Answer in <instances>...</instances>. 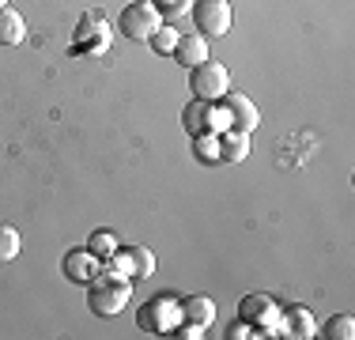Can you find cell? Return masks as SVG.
Masks as SVG:
<instances>
[{
  "label": "cell",
  "instance_id": "1",
  "mask_svg": "<svg viewBox=\"0 0 355 340\" xmlns=\"http://www.w3.org/2000/svg\"><path fill=\"white\" fill-rule=\"evenodd\" d=\"M129 303H132V280H121L117 272H110L103 265L98 276L87 284V306L98 318H117Z\"/></svg>",
  "mask_w": 355,
  "mask_h": 340
},
{
  "label": "cell",
  "instance_id": "2",
  "mask_svg": "<svg viewBox=\"0 0 355 340\" xmlns=\"http://www.w3.org/2000/svg\"><path fill=\"white\" fill-rule=\"evenodd\" d=\"M182 321V299H171V295H159V299L144 303L137 314V325L144 333H155V337H171Z\"/></svg>",
  "mask_w": 355,
  "mask_h": 340
},
{
  "label": "cell",
  "instance_id": "3",
  "mask_svg": "<svg viewBox=\"0 0 355 340\" xmlns=\"http://www.w3.org/2000/svg\"><path fill=\"white\" fill-rule=\"evenodd\" d=\"M159 27H163V15L151 0H132L129 8H121V19H117V31L132 42H148Z\"/></svg>",
  "mask_w": 355,
  "mask_h": 340
},
{
  "label": "cell",
  "instance_id": "4",
  "mask_svg": "<svg viewBox=\"0 0 355 340\" xmlns=\"http://www.w3.org/2000/svg\"><path fill=\"white\" fill-rule=\"evenodd\" d=\"M189 91H193V99L219 102L227 91H231V72H227L219 61H200L189 76Z\"/></svg>",
  "mask_w": 355,
  "mask_h": 340
},
{
  "label": "cell",
  "instance_id": "5",
  "mask_svg": "<svg viewBox=\"0 0 355 340\" xmlns=\"http://www.w3.org/2000/svg\"><path fill=\"white\" fill-rule=\"evenodd\" d=\"M110 272H117L121 280H144L155 272V253L148 246H117V253L110 261H103Z\"/></svg>",
  "mask_w": 355,
  "mask_h": 340
},
{
  "label": "cell",
  "instance_id": "6",
  "mask_svg": "<svg viewBox=\"0 0 355 340\" xmlns=\"http://www.w3.org/2000/svg\"><path fill=\"white\" fill-rule=\"evenodd\" d=\"M231 4L227 0H193V23H197V31L212 34V38H223L227 31H231Z\"/></svg>",
  "mask_w": 355,
  "mask_h": 340
},
{
  "label": "cell",
  "instance_id": "7",
  "mask_svg": "<svg viewBox=\"0 0 355 340\" xmlns=\"http://www.w3.org/2000/svg\"><path fill=\"white\" fill-rule=\"evenodd\" d=\"M110 23L103 19L98 12H87L76 27V53H106L110 46Z\"/></svg>",
  "mask_w": 355,
  "mask_h": 340
},
{
  "label": "cell",
  "instance_id": "8",
  "mask_svg": "<svg viewBox=\"0 0 355 340\" xmlns=\"http://www.w3.org/2000/svg\"><path fill=\"white\" fill-rule=\"evenodd\" d=\"M239 318L246 321V325H253V329H276L280 310H276L272 295H246V299L239 303Z\"/></svg>",
  "mask_w": 355,
  "mask_h": 340
},
{
  "label": "cell",
  "instance_id": "9",
  "mask_svg": "<svg viewBox=\"0 0 355 340\" xmlns=\"http://www.w3.org/2000/svg\"><path fill=\"white\" fill-rule=\"evenodd\" d=\"M98 269H103V261L95 257V253L87 250V246H80V250H69L61 257V272L72 280V284H91V280L98 276Z\"/></svg>",
  "mask_w": 355,
  "mask_h": 340
},
{
  "label": "cell",
  "instance_id": "10",
  "mask_svg": "<svg viewBox=\"0 0 355 340\" xmlns=\"http://www.w3.org/2000/svg\"><path fill=\"white\" fill-rule=\"evenodd\" d=\"M223 106H227V114H231V129L253 133V129L261 125V114H257V106H253V99H250V95L227 91V95H223Z\"/></svg>",
  "mask_w": 355,
  "mask_h": 340
},
{
  "label": "cell",
  "instance_id": "11",
  "mask_svg": "<svg viewBox=\"0 0 355 340\" xmlns=\"http://www.w3.org/2000/svg\"><path fill=\"white\" fill-rule=\"evenodd\" d=\"M276 329H280L284 337H295V340H310L318 337V321L310 310H302V306H291V310H284V318H276Z\"/></svg>",
  "mask_w": 355,
  "mask_h": 340
},
{
  "label": "cell",
  "instance_id": "12",
  "mask_svg": "<svg viewBox=\"0 0 355 340\" xmlns=\"http://www.w3.org/2000/svg\"><path fill=\"white\" fill-rule=\"evenodd\" d=\"M171 57H174V61L182 65V68H197L200 61H208V38H205L200 31H193V34H182Z\"/></svg>",
  "mask_w": 355,
  "mask_h": 340
},
{
  "label": "cell",
  "instance_id": "13",
  "mask_svg": "<svg viewBox=\"0 0 355 340\" xmlns=\"http://www.w3.org/2000/svg\"><path fill=\"white\" fill-rule=\"evenodd\" d=\"M212 106L216 102H205V99H193L182 106V129L189 136H200L208 133V121H212Z\"/></svg>",
  "mask_w": 355,
  "mask_h": 340
},
{
  "label": "cell",
  "instance_id": "14",
  "mask_svg": "<svg viewBox=\"0 0 355 340\" xmlns=\"http://www.w3.org/2000/svg\"><path fill=\"white\" fill-rule=\"evenodd\" d=\"M182 321H193V325L208 329L216 321V303L208 299V295H189V299H182Z\"/></svg>",
  "mask_w": 355,
  "mask_h": 340
},
{
  "label": "cell",
  "instance_id": "15",
  "mask_svg": "<svg viewBox=\"0 0 355 340\" xmlns=\"http://www.w3.org/2000/svg\"><path fill=\"white\" fill-rule=\"evenodd\" d=\"M250 155V133L227 129L219 136V163H242Z\"/></svg>",
  "mask_w": 355,
  "mask_h": 340
},
{
  "label": "cell",
  "instance_id": "16",
  "mask_svg": "<svg viewBox=\"0 0 355 340\" xmlns=\"http://www.w3.org/2000/svg\"><path fill=\"white\" fill-rule=\"evenodd\" d=\"M23 38H27V23H23V15L15 12L12 4L0 8V46H19Z\"/></svg>",
  "mask_w": 355,
  "mask_h": 340
},
{
  "label": "cell",
  "instance_id": "17",
  "mask_svg": "<svg viewBox=\"0 0 355 340\" xmlns=\"http://www.w3.org/2000/svg\"><path fill=\"white\" fill-rule=\"evenodd\" d=\"M117 246H121V238L114 231H91V238H87V250L95 253L98 261H110L117 253Z\"/></svg>",
  "mask_w": 355,
  "mask_h": 340
},
{
  "label": "cell",
  "instance_id": "18",
  "mask_svg": "<svg viewBox=\"0 0 355 340\" xmlns=\"http://www.w3.org/2000/svg\"><path fill=\"white\" fill-rule=\"evenodd\" d=\"M178 38H182V31H174L171 23H163V27H159L155 34H151V49H155L159 57H171L174 53V46H178Z\"/></svg>",
  "mask_w": 355,
  "mask_h": 340
},
{
  "label": "cell",
  "instance_id": "19",
  "mask_svg": "<svg viewBox=\"0 0 355 340\" xmlns=\"http://www.w3.org/2000/svg\"><path fill=\"white\" fill-rule=\"evenodd\" d=\"M19 250H23L19 231H15V227H8V223H0V265L15 261V257H19Z\"/></svg>",
  "mask_w": 355,
  "mask_h": 340
},
{
  "label": "cell",
  "instance_id": "20",
  "mask_svg": "<svg viewBox=\"0 0 355 340\" xmlns=\"http://www.w3.org/2000/svg\"><path fill=\"white\" fill-rule=\"evenodd\" d=\"M193 151H197L200 163H219V136H216V133L193 136Z\"/></svg>",
  "mask_w": 355,
  "mask_h": 340
},
{
  "label": "cell",
  "instance_id": "21",
  "mask_svg": "<svg viewBox=\"0 0 355 340\" xmlns=\"http://www.w3.org/2000/svg\"><path fill=\"white\" fill-rule=\"evenodd\" d=\"M325 337H329V340H352V337H355L352 314H336V318H329V321H325Z\"/></svg>",
  "mask_w": 355,
  "mask_h": 340
},
{
  "label": "cell",
  "instance_id": "22",
  "mask_svg": "<svg viewBox=\"0 0 355 340\" xmlns=\"http://www.w3.org/2000/svg\"><path fill=\"white\" fill-rule=\"evenodd\" d=\"M231 129V114H227V106H212V121H208V133H227Z\"/></svg>",
  "mask_w": 355,
  "mask_h": 340
},
{
  "label": "cell",
  "instance_id": "23",
  "mask_svg": "<svg viewBox=\"0 0 355 340\" xmlns=\"http://www.w3.org/2000/svg\"><path fill=\"white\" fill-rule=\"evenodd\" d=\"M246 337H253V325H246V321H234L231 329H227V340H246Z\"/></svg>",
  "mask_w": 355,
  "mask_h": 340
},
{
  "label": "cell",
  "instance_id": "24",
  "mask_svg": "<svg viewBox=\"0 0 355 340\" xmlns=\"http://www.w3.org/2000/svg\"><path fill=\"white\" fill-rule=\"evenodd\" d=\"M0 8H8V0H0Z\"/></svg>",
  "mask_w": 355,
  "mask_h": 340
}]
</instances>
